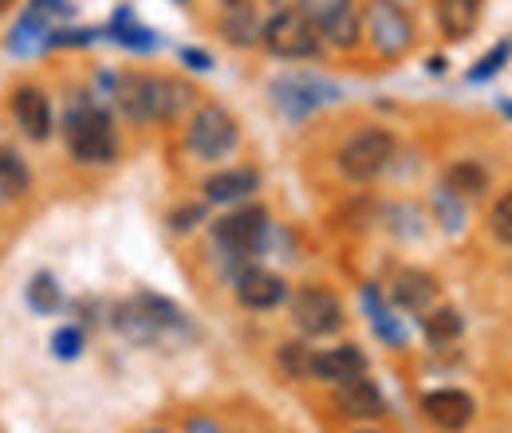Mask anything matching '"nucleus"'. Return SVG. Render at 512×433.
<instances>
[{
	"label": "nucleus",
	"instance_id": "f704fd0d",
	"mask_svg": "<svg viewBox=\"0 0 512 433\" xmlns=\"http://www.w3.org/2000/svg\"><path fill=\"white\" fill-rule=\"evenodd\" d=\"M24 4H32L40 16H48L52 24H67L71 16H75V0H24Z\"/></svg>",
	"mask_w": 512,
	"mask_h": 433
},
{
	"label": "nucleus",
	"instance_id": "20e7f679",
	"mask_svg": "<svg viewBox=\"0 0 512 433\" xmlns=\"http://www.w3.org/2000/svg\"><path fill=\"white\" fill-rule=\"evenodd\" d=\"M182 146H186V154H190L193 162H205V166L225 162L241 146V123H237V115L225 103L205 99V103L193 107L190 119H186Z\"/></svg>",
	"mask_w": 512,
	"mask_h": 433
},
{
	"label": "nucleus",
	"instance_id": "bb28decb",
	"mask_svg": "<svg viewBox=\"0 0 512 433\" xmlns=\"http://www.w3.org/2000/svg\"><path fill=\"white\" fill-rule=\"evenodd\" d=\"M418 323H422V335L430 347H449L465 331V319L457 308H430L426 315H418Z\"/></svg>",
	"mask_w": 512,
	"mask_h": 433
},
{
	"label": "nucleus",
	"instance_id": "4be33fe9",
	"mask_svg": "<svg viewBox=\"0 0 512 433\" xmlns=\"http://www.w3.org/2000/svg\"><path fill=\"white\" fill-rule=\"evenodd\" d=\"M260 24L264 16L256 12V4H237V8H221L217 16V36L229 44V48H260Z\"/></svg>",
	"mask_w": 512,
	"mask_h": 433
},
{
	"label": "nucleus",
	"instance_id": "aec40b11",
	"mask_svg": "<svg viewBox=\"0 0 512 433\" xmlns=\"http://www.w3.org/2000/svg\"><path fill=\"white\" fill-rule=\"evenodd\" d=\"M355 374H367V355L355 343H339V347H327V351L312 355V378L316 382L339 386V382H347Z\"/></svg>",
	"mask_w": 512,
	"mask_h": 433
},
{
	"label": "nucleus",
	"instance_id": "a211bd4d",
	"mask_svg": "<svg viewBox=\"0 0 512 433\" xmlns=\"http://www.w3.org/2000/svg\"><path fill=\"white\" fill-rule=\"evenodd\" d=\"M201 193L209 205H241L249 201L253 193H260V170L253 166H225V170H213L205 182H201Z\"/></svg>",
	"mask_w": 512,
	"mask_h": 433
},
{
	"label": "nucleus",
	"instance_id": "79ce46f5",
	"mask_svg": "<svg viewBox=\"0 0 512 433\" xmlns=\"http://www.w3.org/2000/svg\"><path fill=\"white\" fill-rule=\"evenodd\" d=\"M355 433H383V430H355Z\"/></svg>",
	"mask_w": 512,
	"mask_h": 433
},
{
	"label": "nucleus",
	"instance_id": "ddd939ff",
	"mask_svg": "<svg viewBox=\"0 0 512 433\" xmlns=\"http://www.w3.org/2000/svg\"><path fill=\"white\" fill-rule=\"evenodd\" d=\"M201 103L197 87L182 75H150V123L174 126Z\"/></svg>",
	"mask_w": 512,
	"mask_h": 433
},
{
	"label": "nucleus",
	"instance_id": "b1692460",
	"mask_svg": "<svg viewBox=\"0 0 512 433\" xmlns=\"http://www.w3.org/2000/svg\"><path fill=\"white\" fill-rule=\"evenodd\" d=\"M442 186H446L453 197H461V201H477V197H485V193H489L493 174H489V170H485V162H477V158H457V162L446 170Z\"/></svg>",
	"mask_w": 512,
	"mask_h": 433
},
{
	"label": "nucleus",
	"instance_id": "e433bc0d",
	"mask_svg": "<svg viewBox=\"0 0 512 433\" xmlns=\"http://www.w3.org/2000/svg\"><path fill=\"white\" fill-rule=\"evenodd\" d=\"M186 433H225V430H221V422L209 418V414H190V418H186Z\"/></svg>",
	"mask_w": 512,
	"mask_h": 433
},
{
	"label": "nucleus",
	"instance_id": "412c9836",
	"mask_svg": "<svg viewBox=\"0 0 512 433\" xmlns=\"http://www.w3.org/2000/svg\"><path fill=\"white\" fill-rule=\"evenodd\" d=\"M434 16H438V28L449 44H461L477 32V24L485 16V0H434Z\"/></svg>",
	"mask_w": 512,
	"mask_h": 433
},
{
	"label": "nucleus",
	"instance_id": "a878e982",
	"mask_svg": "<svg viewBox=\"0 0 512 433\" xmlns=\"http://www.w3.org/2000/svg\"><path fill=\"white\" fill-rule=\"evenodd\" d=\"M24 304H28V311H32V315H44V319L64 308V288H60L56 272L40 268V272L28 280V288H24Z\"/></svg>",
	"mask_w": 512,
	"mask_h": 433
},
{
	"label": "nucleus",
	"instance_id": "37998d69",
	"mask_svg": "<svg viewBox=\"0 0 512 433\" xmlns=\"http://www.w3.org/2000/svg\"><path fill=\"white\" fill-rule=\"evenodd\" d=\"M146 433H170V430H146Z\"/></svg>",
	"mask_w": 512,
	"mask_h": 433
},
{
	"label": "nucleus",
	"instance_id": "f3484780",
	"mask_svg": "<svg viewBox=\"0 0 512 433\" xmlns=\"http://www.w3.org/2000/svg\"><path fill=\"white\" fill-rule=\"evenodd\" d=\"M52 20L48 16H40L32 4H24L20 12H16V20H12V28H8V36H4V52L12 56V60H36V56H48V36H52Z\"/></svg>",
	"mask_w": 512,
	"mask_h": 433
},
{
	"label": "nucleus",
	"instance_id": "a19ab883",
	"mask_svg": "<svg viewBox=\"0 0 512 433\" xmlns=\"http://www.w3.org/2000/svg\"><path fill=\"white\" fill-rule=\"evenodd\" d=\"M8 205H12V201H8V193H4V186H0V213H4Z\"/></svg>",
	"mask_w": 512,
	"mask_h": 433
},
{
	"label": "nucleus",
	"instance_id": "6e6552de",
	"mask_svg": "<svg viewBox=\"0 0 512 433\" xmlns=\"http://www.w3.org/2000/svg\"><path fill=\"white\" fill-rule=\"evenodd\" d=\"M268 95H272V107L288 119V123H304L312 119L316 111L339 103V87L323 75H312V71H288V75H276L268 83Z\"/></svg>",
	"mask_w": 512,
	"mask_h": 433
},
{
	"label": "nucleus",
	"instance_id": "f8f14e48",
	"mask_svg": "<svg viewBox=\"0 0 512 433\" xmlns=\"http://www.w3.org/2000/svg\"><path fill=\"white\" fill-rule=\"evenodd\" d=\"M233 296L237 304L249 311H272L288 300V280L264 264H245L233 272Z\"/></svg>",
	"mask_w": 512,
	"mask_h": 433
},
{
	"label": "nucleus",
	"instance_id": "2f4dec72",
	"mask_svg": "<svg viewBox=\"0 0 512 433\" xmlns=\"http://www.w3.org/2000/svg\"><path fill=\"white\" fill-rule=\"evenodd\" d=\"M489 233L512 248V189H501L489 205Z\"/></svg>",
	"mask_w": 512,
	"mask_h": 433
},
{
	"label": "nucleus",
	"instance_id": "c03bdc74",
	"mask_svg": "<svg viewBox=\"0 0 512 433\" xmlns=\"http://www.w3.org/2000/svg\"><path fill=\"white\" fill-rule=\"evenodd\" d=\"M174 4H190V0H174Z\"/></svg>",
	"mask_w": 512,
	"mask_h": 433
},
{
	"label": "nucleus",
	"instance_id": "423d86ee",
	"mask_svg": "<svg viewBox=\"0 0 512 433\" xmlns=\"http://www.w3.org/2000/svg\"><path fill=\"white\" fill-rule=\"evenodd\" d=\"M394 154H398V138L386 126H359L335 150V170L351 186H371V182H379L386 170H390Z\"/></svg>",
	"mask_w": 512,
	"mask_h": 433
},
{
	"label": "nucleus",
	"instance_id": "c756f323",
	"mask_svg": "<svg viewBox=\"0 0 512 433\" xmlns=\"http://www.w3.org/2000/svg\"><path fill=\"white\" fill-rule=\"evenodd\" d=\"M509 60H512V40H501V44H493L481 60L469 67V75H465V79H469V83H489V79H493V75H497Z\"/></svg>",
	"mask_w": 512,
	"mask_h": 433
},
{
	"label": "nucleus",
	"instance_id": "ea45409f",
	"mask_svg": "<svg viewBox=\"0 0 512 433\" xmlns=\"http://www.w3.org/2000/svg\"><path fill=\"white\" fill-rule=\"evenodd\" d=\"M12 8H16V0H0V16H8Z\"/></svg>",
	"mask_w": 512,
	"mask_h": 433
},
{
	"label": "nucleus",
	"instance_id": "7ed1b4c3",
	"mask_svg": "<svg viewBox=\"0 0 512 433\" xmlns=\"http://www.w3.org/2000/svg\"><path fill=\"white\" fill-rule=\"evenodd\" d=\"M209 245L217 252V260L225 264V272L233 276L237 268L253 264L256 256H264L272 245V213L256 201L233 205L225 217H217L209 225Z\"/></svg>",
	"mask_w": 512,
	"mask_h": 433
},
{
	"label": "nucleus",
	"instance_id": "72a5a7b5",
	"mask_svg": "<svg viewBox=\"0 0 512 433\" xmlns=\"http://www.w3.org/2000/svg\"><path fill=\"white\" fill-rule=\"evenodd\" d=\"M209 221V201H190V205H178L174 213H170V229L174 233H193L197 225H205Z\"/></svg>",
	"mask_w": 512,
	"mask_h": 433
},
{
	"label": "nucleus",
	"instance_id": "0eeeda50",
	"mask_svg": "<svg viewBox=\"0 0 512 433\" xmlns=\"http://www.w3.org/2000/svg\"><path fill=\"white\" fill-rule=\"evenodd\" d=\"M260 48L272 60H284V63H304L323 56V40L320 32H316V24L296 4H284V8H276V12L264 16V24H260Z\"/></svg>",
	"mask_w": 512,
	"mask_h": 433
},
{
	"label": "nucleus",
	"instance_id": "39448f33",
	"mask_svg": "<svg viewBox=\"0 0 512 433\" xmlns=\"http://www.w3.org/2000/svg\"><path fill=\"white\" fill-rule=\"evenodd\" d=\"M363 44L383 63L406 60L418 48V24L402 0H367L363 4Z\"/></svg>",
	"mask_w": 512,
	"mask_h": 433
},
{
	"label": "nucleus",
	"instance_id": "393cba45",
	"mask_svg": "<svg viewBox=\"0 0 512 433\" xmlns=\"http://www.w3.org/2000/svg\"><path fill=\"white\" fill-rule=\"evenodd\" d=\"M0 186L8 193V201H24L32 189H36V174L28 166V158L16 150V146H0Z\"/></svg>",
	"mask_w": 512,
	"mask_h": 433
},
{
	"label": "nucleus",
	"instance_id": "9d476101",
	"mask_svg": "<svg viewBox=\"0 0 512 433\" xmlns=\"http://www.w3.org/2000/svg\"><path fill=\"white\" fill-rule=\"evenodd\" d=\"M8 119L20 130L24 142H36V146H48L56 138V99L48 87L24 79L8 91Z\"/></svg>",
	"mask_w": 512,
	"mask_h": 433
},
{
	"label": "nucleus",
	"instance_id": "1a4fd4ad",
	"mask_svg": "<svg viewBox=\"0 0 512 433\" xmlns=\"http://www.w3.org/2000/svg\"><path fill=\"white\" fill-rule=\"evenodd\" d=\"M296 8L316 24L323 48L351 56L363 44V4L359 0H296Z\"/></svg>",
	"mask_w": 512,
	"mask_h": 433
},
{
	"label": "nucleus",
	"instance_id": "58836bf2",
	"mask_svg": "<svg viewBox=\"0 0 512 433\" xmlns=\"http://www.w3.org/2000/svg\"><path fill=\"white\" fill-rule=\"evenodd\" d=\"M221 8H237V4H256V0H217Z\"/></svg>",
	"mask_w": 512,
	"mask_h": 433
},
{
	"label": "nucleus",
	"instance_id": "9b49d317",
	"mask_svg": "<svg viewBox=\"0 0 512 433\" xmlns=\"http://www.w3.org/2000/svg\"><path fill=\"white\" fill-rule=\"evenodd\" d=\"M288 304H292V323H296V331H300L304 339H331V335H339L343 323H347L339 296H335L331 288H323V284H304V288H296V292L288 296Z\"/></svg>",
	"mask_w": 512,
	"mask_h": 433
},
{
	"label": "nucleus",
	"instance_id": "5701e85b",
	"mask_svg": "<svg viewBox=\"0 0 512 433\" xmlns=\"http://www.w3.org/2000/svg\"><path fill=\"white\" fill-rule=\"evenodd\" d=\"M359 300H363V315L371 319V331L383 339L386 347H406V327H402V319L394 315V308L386 304L383 292H379L375 284H363Z\"/></svg>",
	"mask_w": 512,
	"mask_h": 433
},
{
	"label": "nucleus",
	"instance_id": "dca6fc26",
	"mask_svg": "<svg viewBox=\"0 0 512 433\" xmlns=\"http://www.w3.org/2000/svg\"><path fill=\"white\" fill-rule=\"evenodd\" d=\"M438 296H442V284L426 268H398L394 280H390V308L394 311L426 315V311L438 304Z\"/></svg>",
	"mask_w": 512,
	"mask_h": 433
},
{
	"label": "nucleus",
	"instance_id": "7c9ffc66",
	"mask_svg": "<svg viewBox=\"0 0 512 433\" xmlns=\"http://www.w3.org/2000/svg\"><path fill=\"white\" fill-rule=\"evenodd\" d=\"M103 32L99 28H71V24H56L48 36V52H67V48H91Z\"/></svg>",
	"mask_w": 512,
	"mask_h": 433
},
{
	"label": "nucleus",
	"instance_id": "cd10ccee",
	"mask_svg": "<svg viewBox=\"0 0 512 433\" xmlns=\"http://www.w3.org/2000/svg\"><path fill=\"white\" fill-rule=\"evenodd\" d=\"M83 347H87L83 323H64V327H56L52 339H48V351H52L60 363H75V359L83 355Z\"/></svg>",
	"mask_w": 512,
	"mask_h": 433
},
{
	"label": "nucleus",
	"instance_id": "473e14b6",
	"mask_svg": "<svg viewBox=\"0 0 512 433\" xmlns=\"http://www.w3.org/2000/svg\"><path fill=\"white\" fill-rule=\"evenodd\" d=\"M434 209H438V221L446 225L449 233H457V229H461V221H465V201H461V197H453L446 186L434 193Z\"/></svg>",
	"mask_w": 512,
	"mask_h": 433
},
{
	"label": "nucleus",
	"instance_id": "c85d7f7f",
	"mask_svg": "<svg viewBox=\"0 0 512 433\" xmlns=\"http://www.w3.org/2000/svg\"><path fill=\"white\" fill-rule=\"evenodd\" d=\"M312 347L308 343H300V339H292V343H284L280 351H276V363H280V371L288 374V378H312Z\"/></svg>",
	"mask_w": 512,
	"mask_h": 433
},
{
	"label": "nucleus",
	"instance_id": "4c0bfd02",
	"mask_svg": "<svg viewBox=\"0 0 512 433\" xmlns=\"http://www.w3.org/2000/svg\"><path fill=\"white\" fill-rule=\"evenodd\" d=\"M497 107H501V115L512 123V99H497Z\"/></svg>",
	"mask_w": 512,
	"mask_h": 433
},
{
	"label": "nucleus",
	"instance_id": "6ab92c4d",
	"mask_svg": "<svg viewBox=\"0 0 512 433\" xmlns=\"http://www.w3.org/2000/svg\"><path fill=\"white\" fill-rule=\"evenodd\" d=\"M103 36H107L111 44H119V48L134 52V56H150V52H158V48H162V36H158L154 28H146V24L130 12L127 4H119V8L111 12V20H107Z\"/></svg>",
	"mask_w": 512,
	"mask_h": 433
},
{
	"label": "nucleus",
	"instance_id": "c9c22d12",
	"mask_svg": "<svg viewBox=\"0 0 512 433\" xmlns=\"http://www.w3.org/2000/svg\"><path fill=\"white\" fill-rule=\"evenodd\" d=\"M178 60L186 63L190 71H209V67H213V56L201 52V48H178Z\"/></svg>",
	"mask_w": 512,
	"mask_h": 433
},
{
	"label": "nucleus",
	"instance_id": "2eb2a0df",
	"mask_svg": "<svg viewBox=\"0 0 512 433\" xmlns=\"http://www.w3.org/2000/svg\"><path fill=\"white\" fill-rule=\"evenodd\" d=\"M331 402H335V410L343 418H355V422H379V418H386L383 390L367 374H355V378L331 386Z\"/></svg>",
	"mask_w": 512,
	"mask_h": 433
},
{
	"label": "nucleus",
	"instance_id": "4468645a",
	"mask_svg": "<svg viewBox=\"0 0 512 433\" xmlns=\"http://www.w3.org/2000/svg\"><path fill=\"white\" fill-rule=\"evenodd\" d=\"M418 406H422V418H426L434 430H442V433L469 430V422L477 418V402H473L465 390H457V386L426 390Z\"/></svg>",
	"mask_w": 512,
	"mask_h": 433
},
{
	"label": "nucleus",
	"instance_id": "f03ea898",
	"mask_svg": "<svg viewBox=\"0 0 512 433\" xmlns=\"http://www.w3.org/2000/svg\"><path fill=\"white\" fill-rule=\"evenodd\" d=\"M111 327L134 347H170L193 335L190 315L158 292H134L111 308Z\"/></svg>",
	"mask_w": 512,
	"mask_h": 433
},
{
	"label": "nucleus",
	"instance_id": "f257e3e1",
	"mask_svg": "<svg viewBox=\"0 0 512 433\" xmlns=\"http://www.w3.org/2000/svg\"><path fill=\"white\" fill-rule=\"evenodd\" d=\"M56 134L64 138L67 158L75 166H87V170L115 166L119 154H123V134H119V123H115V111L95 95L71 99Z\"/></svg>",
	"mask_w": 512,
	"mask_h": 433
}]
</instances>
